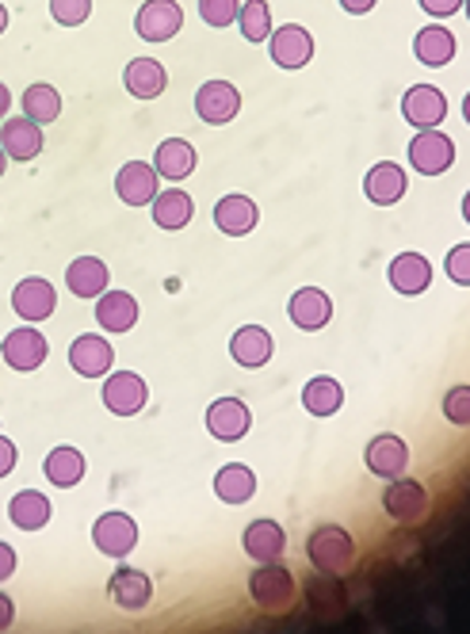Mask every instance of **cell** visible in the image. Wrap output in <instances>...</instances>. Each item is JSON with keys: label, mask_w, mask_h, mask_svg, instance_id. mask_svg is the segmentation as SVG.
Masks as SVG:
<instances>
[{"label": "cell", "mask_w": 470, "mask_h": 634, "mask_svg": "<svg viewBox=\"0 0 470 634\" xmlns=\"http://www.w3.org/2000/svg\"><path fill=\"white\" fill-rule=\"evenodd\" d=\"M4 165H8V154H4V146H0V176H4Z\"/></svg>", "instance_id": "obj_49"}, {"label": "cell", "mask_w": 470, "mask_h": 634, "mask_svg": "<svg viewBox=\"0 0 470 634\" xmlns=\"http://www.w3.org/2000/svg\"><path fill=\"white\" fill-rule=\"evenodd\" d=\"M12 574H15V550L8 543H0V581H8Z\"/></svg>", "instance_id": "obj_44"}, {"label": "cell", "mask_w": 470, "mask_h": 634, "mask_svg": "<svg viewBox=\"0 0 470 634\" xmlns=\"http://www.w3.org/2000/svg\"><path fill=\"white\" fill-rule=\"evenodd\" d=\"M4 27H8V8L0 4V35H4Z\"/></svg>", "instance_id": "obj_48"}, {"label": "cell", "mask_w": 470, "mask_h": 634, "mask_svg": "<svg viewBox=\"0 0 470 634\" xmlns=\"http://www.w3.org/2000/svg\"><path fill=\"white\" fill-rule=\"evenodd\" d=\"M272 62L280 69H302L310 58H314V38H310L306 27L299 23H287V27L272 31Z\"/></svg>", "instance_id": "obj_17"}, {"label": "cell", "mask_w": 470, "mask_h": 634, "mask_svg": "<svg viewBox=\"0 0 470 634\" xmlns=\"http://www.w3.org/2000/svg\"><path fill=\"white\" fill-rule=\"evenodd\" d=\"M402 115H405V123L417 126V131H436V126L448 119V100H444L440 88L413 85L402 100Z\"/></svg>", "instance_id": "obj_7"}, {"label": "cell", "mask_w": 470, "mask_h": 634, "mask_svg": "<svg viewBox=\"0 0 470 634\" xmlns=\"http://www.w3.org/2000/svg\"><path fill=\"white\" fill-rule=\"evenodd\" d=\"M421 8H425L428 15H456L459 8H463V0H421Z\"/></svg>", "instance_id": "obj_43"}, {"label": "cell", "mask_w": 470, "mask_h": 634, "mask_svg": "<svg viewBox=\"0 0 470 634\" xmlns=\"http://www.w3.org/2000/svg\"><path fill=\"white\" fill-rule=\"evenodd\" d=\"M382 509L398 524H417L428 512V489L417 478H390L387 493H382Z\"/></svg>", "instance_id": "obj_5"}, {"label": "cell", "mask_w": 470, "mask_h": 634, "mask_svg": "<svg viewBox=\"0 0 470 634\" xmlns=\"http://www.w3.org/2000/svg\"><path fill=\"white\" fill-rule=\"evenodd\" d=\"M149 207H154V222L161 230H184L188 222H191V214H195V203H191V196H188V191H180V188L157 191V199Z\"/></svg>", "instance_id": "obj_31"}, {"label": "cell", "mask_w": 470, "mask_h": 634, "mask_svg": "<svg viewBox=\"0 0 470 634\" xmlns=\"http://www.w3.org/2000/svg\"><path fill=\"white\" fill-rule=\"evenodd\" d=\"M108 279H111V271L100 256H77L66 271V283L77 299H100V294L108 291Z\"/></svg>", "instance_id": "obj_25"}, {"label": "cell", "mask_w": 470, "mask_h": 634, "mask_svg": "<svg viewBox=\"0 0 470 634\" xmlns=\"http://www.w3.org/2000/svg\"><path fill=\"white\" fill-rule=\"evenodd\" d=\"M444 416H448L451 424H459V429H467L470 424V387H456L448 398H444Z\"/></svg>", "instance_id": "obj_39"}, {"label": "cell", "mask_w": 470, "mask_h": 634, "mask_svg": "<svg viewBox=\"0 0 470 634\" xmlns=\"http://www.w3.org/2000/svg\"><path fill=\"white\" fill-rule=\"evenodd\" d=\"M379 0H340V8H345V12H352V15H363V12H371V8H376Z\"/></svg>", "instance_id": "obj_46"}, {"label": "cell", "mask_w": 470, "mask_h": 634, "mask_svg": "<svg viewBox=\"0 0 470 634\" xmlns=\"http://www.w3.org/2000/svg\"><path fill=\"white\" fill-rule=\"evenodd\" d=\"M405 188H410V183H405L402 165H394V160H379V165L363 176V191H368V199L376 207H394L398 199L405 196Z\"/></svg>", "instance_id": "obj_23"}, {"label": "cell", "mask_w": 470, "mask_h": 634, "mask_svg": "<svg viewBox=\"0 0 470 634\" xmlns=\"http://www.w3.org/2000/svg\"><path fill=\"white\" fill-rule=\"evenodd\" d=\"M8 516L20 532H38V527L51 524V501L38 489H23L8 501Z\"/></svg>", "instance_id": "obj_30"}, {"label": "cell", "mask_w": 470, "mask_h": 634, "mask_svg": "<svg viewBox=\"0 0 470 634\" xmlns=\"http://www.w3.org/2000/svg\"><path fill=\"white\" fill-rule=\"evenodd\" d=\"M413 54H417V62H425V66L433 69L448 66V62L456 58V35H451L448 27H440V23L421 27L417 38H413Z\"/></svg>", "instance_id": "obj_29"}, {"label": "cell", "mask_w": 470, "mask_h": 634, "mask_svg": "<svg viewBox=\"0 0 470 634\" xmlns=\"http://www.w3.org/2000/svg\"><path fill=\"white\" fill-rule=\"evenodd\" d=\"M157 168L146 165V160H126L115 176V191L126 207H149L157 199Z\"/></svg>", "instance_id": "obj_10"}, {"label": "cell", "mask_w": 470, "mask_h": 634, "mask_svg": "<svg viewBox=\"0 0 470 634\" xmlns=\"http://www.w3.org/2000/svg\"><path fill=\"white\" fill-rule=\"evenodd\" d=\"M249 597L260 612L287 615L294 608V600H299V581H294V574L287 566H280V561H260L249 577Z\"/></svg>", "instance_id": "obj_1"}, {"label": "cell", "mask_w": 470, "mask_h": 634, "mask_svg": "<svg viewBox=\"0 0 470 634\" xmlns=\"http://www.w3.org/2000/svg\"><path fill=\"white\" fill-rule=\"evenodd\" d=\"M195 111H199V119L211 126L234 123V115L242 111V92H237L230 80H206V85L195 92Z\"/></svg>", "instance_id": "obj_9"}, {"label": "cell", "mask_w": 470, "mask_h": 634, "mask_svg": "<svg viewBox=\"0 0 470 634\" xmlns=\"http://www.w3.org/2000/svg\"><path fill=\"white\" fill-rule=\"evenodd\" d=\"M111 364H115V352H111V344L103 336L85 333L69 344V367L77 375H85V379H103L111 371Z\"/></svg>", "instance_id": "obj_13"}, {"label": "cell", "mask_w": 470, "mask_h": 634, "mask_svg": "<svg viewBox=\"0 0 470 634\" xmlns=\"http://www.w3.org/2000/svg\"><path fill=\"white\" fill-rule=\"evenodd\" d=\"M92 543L100 555L108 558H126L138 547V524L126 512H103L92 524Z\"/></svg>", "instance_id": "obj_4"}, {"label": "cell", "mask_w": 470, "mask_h": 634, "mask_svg": "<svg viewBox=\"0 0 470 634\" xmlns=\"http://www.w3.org/2000/svg\"><path fill=\"white\" fill-rule=\"evenodd\" d=\"M237 23H242V35L249 43H265L272 35V8H268V0H245L242 12H237Z\"/></svg>", "instance_id": "obj_36"}, {"label": "cell", "mask_w": 470, "mask_h": 634, "mask_svg": "<svg viewBox=\"0 0 470 634\" xmlns=\"http://www.w3.org/2000/svg\"><path fill=\"white\" fill-rule=\"evenodd\" d=\"M180 27H184V8L177 0H146L134 15V31L146 43H169Z\"/></svg>", "instance_id": "obj_3"}, {"label": "cell", "mask_w": 470, "mask_h": 634, "mask_svg": "<svg viewBox=\"0 0 470 634\" xmlns=\"http://www.w3.org/2000/svg\"><path fill=\"white\" fill-rule=\"evenodd\" d=\"M257 222H260V211L249 196H226V199H219V207H214V226L230 237L253 234Z\"/></svg>", "instance_id": "obj_20"}, {"label": "cell", "mask_w": 470, "mask_h": 634, "mask_svg": "<svg viewBox=\"0 0 470 634\" xmlns=\"http://www.w3.org/2000/svg\"><path fill=\"white\" fill-rule=\"evenodd\" d=\"M100 398H103V405H108L115 416H134V413H142V409H146L149 390H146V382H142L134 371H115L108 382H103V394Z\"/></svg>", "instance_id": "obj_11"}, {"label": "cell", "mask_w": 470, "mask_h": 634, "mask_svg": "<svg viewBox=\"0 0 470 634\" xmlns=\"http://www.w3.org/2000/svg\"><path fill=\"white\" fill-rule=\"evenodd\" d=\"M108 592H111V600L123 608V612H142V608L154 600V581H149L142 569L119 566L115 574H111V581H108Z\"/></svg>", "instance_id": "obj_16"}, {"label": "cell", "mask_w": 470, "mask_h": 634, "mask_svg": "<svg viewBox=\"0 0 470 634\" xmlns=\"http://www.w3.org/2000/svg\"><path fill=\"white\" fill-rule=\"evenodd\" d=\"M154 168H157V176H165V180H172V183L188 180V176L195 173V149H191V142H184V138H165L154 154Z\"/></svg>", "instance_id": "obj_28"}, {"label": "cell", "mask_w": 470, "mask_h": 634, "mask_svg": "<svg viewBox=\"0 0 470 634\" xmlns=\"http://www.w3.org/2000/svg\"><path fill=\"white\" fill-rule=\"evenodd\" d=\"M387 276L398 294H421V291H428V283H433V264H428L421 253H402L390 260Z\"/></svg>", "instance_id": "obj_21"}, {"label": "cell", "mask_w": 470, "mask_h": 634, "mask_svg": "<svg viewBox=\"0 0 470 634\" xmlns=\"http://www.w3.org/2000/svg\"><path fill=\"white\" fill-rule=\"evenodd\" d=\"M302 405L314 416H333L345 405V390H340V382L329 379V375H317V379H310L306 387H302Z\"/></svg>", "instance_id": "obj_33"}, {"label": "cell", "mask_w": 470, "mask_h": 634, "mask_svg": "<svg viewBox=\"0 0 470 634\" xmlns=\"http://www.w3.org/2000/svg\"><path fill=\"white\" fill-rule=\"evenodd\" d=\"M15 463H20V452H15L12 440L0 436V478H8L15 470Z\"/></svg>", "instance_id": "obj_42"}, {"label": "cell", "mask_w": 470, "mask_h": 634, "mask_svg": "<svg viewBox=\"0 0 470 634\" xmlns=\"http://www.w3.org/2000/svg\"><path fill=\"white\" fill-rule=\"evenodd\" d=\"M0 146H4V154L12 160H31L43 154V126L31 123L27 115L23 119H8L4 126H0Z\"/></svg>", "instance_id": "obj_22"}, {"label": "cell", "mask_w": 470, "mask_h": 634, "mask_svg": "<svg viewBox=\"0 0 470 634\" xmlns=\"http://www.w3.org/2000/svg\"><path fill=\"white\" fill-rule=\"evenodd\" d=\"M123 85H126V92H131L134 100H157V96L165 92V85H169V77H165L161 62L134 58L131 66H126V74H123Z\"/></svg>", "instance_id": "obj_27"}, {"label": "cell", "mask_w": 470, "mask_h": 634, "mask_svg": "<svg viewBox=\"0 0 470 634\" xmlns=\"http://www.w3.org/2000/svg\"><path fill=\"white\" fill-rule=\"evenodd\" d=\"M12 620H15V604H12V597H4V592H0V631L12 627Z\"/></svg>", "instance_id": "obj_45"}, {"label": "cell", "mask_w": 470, "mask_h": 634, "mask_svg": "<svg viewBox=\"0 0 470 634\" xmlns=\"http://www.w3.org/2000/svg\"><path fill=\"white\" fill-rule=\"evenodd\" d=\"M237 12H242L237 0H199V15H203V23H211V27H230V23L237 20Z\"/></svg>", "instance_id": "obj_37"}, {"label": "cell", "mask_w": 470, "mask_h": 634, "mask_svg": "<svg viewBox=\"0 0 470 634\" xmlns=\"http://www.w3.org/2000/svg\"><path fill=\"white\" fill-rule=\"evenodd\" d=\"M363 459H368V470L376 478H402L405 467H410V447H405L402 436H390V432H382L368 444V452H363Z\"/></svg>", "instance_id": "obj_14"}, {"label": "cell", "mask_w": 470, "mask_h": 634, "mask_svg": "<svg viewBox=\"0 0 470 634\" xmlns=\"http://www.w3.org/2000/svg\"><path fill=\"white\" fill-rule=\"evenodd\" d=\"M54 307H58V294H54V287L46 283L43 276H27V279H20V283H15L12 310L23 321H46V318L54 314Z\"/></svg>", "instance_id": "obj_12"}, {"label": "cell", "mask_w": 470, "mask_h": 634, "mask_svg": "<svg viewBox=\"0 0 470 634\" xmlns=\"http://www.w3.org/2000/svg\"><path fill=\"white\" fill-rule=\"evenodd\" d=\"M214 493L226 504H245L257 493V475H253L249 467H242V463H230V467H222L219 475H214Z\"/></svg>", "instance_id": "obj_32"}, {"label": "cell", "mask_w": 470, "mask_h": 634, "mask_svg": "<svg viewBox=\"0 0 470 634\" xmlns=\"http://www.w3.org/2000/svg\"><path fill=\"white\" fill-rule=\"evenodd\" d=\"M242 547L253 561H280L287 550V535L276 520H253L242 535Z\"/></svg>", "instance_id": "obj_19"}, {"label": "cell", "mask_w": 470, "mask_h": 634, "mask_svg": "<svg viewBox=\"0 0 470 634\" xmlns=\"http://www.w3.org/2000/svg\"><path fill=\"white\" fill-rule=\"evenodd\" d=\"M306 558L317 574L325 577H340L356 566V540L337 524H322L314 535L306 540Z\"/></svg>", "instance_id": "obj_2"}, {"label": "cell", "mask_w": 470, "mask_h": 634, "mask_svg": "<svg viewBox=\"0 0 470 634\" xmlns=\"http://www.w3.org/2000/svg\"><path fill=\"white\" fill-rule=\"evenodd\" d=\"M230 356L242 367H249V371H257V367H265L272 359V333L260 325H242L234 333V341H230Z\"/></svg>", "instance_id": "obj_24"}, {"label": "cell", "mask_w": 470, "mask_h": 634, "mask_svg": "<svg viewBox=\"0 0 470 634\" xmlns=\"http://www.w3.org/2000/svg\"><path fill=\"white\" fill-rule=\"evenodd\" d=\"M0 356H4V364L12 367V371H35V367H43L46 356H51V344L31 325L12 329V333L4 336V344H0Z\"/></svg>", "instance_id": "obj_6"}, {"label": "cell", "mask_w": 470, "mask_h": 634, "mask_svg": "<svg viewBox=\"0 0 470 634\" xmlns=\"http://www.w3.org/2000/svg\"><path fill=\"white\" fill-rule=\"evenodd\" d=\"M96 321H100L103 333H126L138 321V302L126 291H103L96 302Z\"/></svg>", "instance_id": "obj_26"}, {"label": "cell", "mask_w": 470, "mask_h": 634, "mask_svg": "<svg viewBox=\"0 0 470 634\" xmlns=\"http://www.w3.org/2000/svg\"><path fill=\"white\" fill-rule=\"evenodd\" d=\"M287 314L299 329H306V333H314V329H325L333 318V302L325 291H317V287H302V291L291 294V302H287Z\"/></svg>", "instance_id": "obj_18"}, {"label": "cell", "mask_w": 470, "mask_h": 634, "mask_svg": "<svg viewBox=\"0 0 470 634\" xmlns=\"http://www.w3.org/2000/svg\"><path fill=\"white\" fill-rule=\"evenodd\" d=\"M8 108H12V92H8V88L0 85V119L8 115Z\"/></svg>", "instance_id": "obj_47"}, {"label": "cell", "mask_w": 470, "mask_h": 634, "mask_svg": "<svg viewBox=\"0 0 470 634\" xmlns=\"http://www.w3.org/2000/svg\"><path fill=\"white\" fill-rule=\"evenodd\" d=\"M249 424H253L249 405L237 398H219L211 409H206V429H211V436L222 440V444L242 440L245 432H249Z\"/></svg>", "instance_id": "obj_15"}, {"label": "cell", "mask_w": 470, "mask_h": 634, "mask_svg": "<svg viewBox=\"0 0 470 634\" xmlns=\"http://www.w3.org/2000/svg\"><path fill=\"white\" fill-rule=\"evenodd\" d=\"M51 15L61 27H77L92 15V0H51Z\"/></svg>", "instance_id": "obj_38"}, {"label": "cell", "mask_w": 470, "mask_h": 634, "mask_svg": "<svg viewBox=\"0 0 470 634\" xmlns=\"http://www.w3.org/2000/svg\"><path fill=\"white\" fill-rule=\"evenodd\" d=\"M23 115L31 119V123H54V119L61 115V96L54 85H31L27 92H23Z\"/></svg>", "instance_id": "obj_35"}, {"label": "cell", "mask_w": 470, "mask_h": 634, "mask_svg": "<svg viewBox=\"0 0 470 634\" xmlns=\"http://www.w3.org/2000/svg\"><path fill=\"white\" fill-rule=\"evenodd\" d=\"M43 470H46V478H51V486L69 489L85 478V455L77 452V447H54V452L46 455Z\"/></svg>", "instance_id": "obj_34"}, {"label": "cell", "mask_w": 470, "mask_h": 634, "mask_svg": "<svg viewBox=\"0 0 470 634\" xmlns=\"http://www.w3.org/2000/svg\"><path fill=\"white\" fill-rule=\"evenodd\" d=\"M448 276L456 279L459 287L470 283V245H456L448 253Z\"/></svg>", "instance_id": "obj_40"}, {"label": "cell", "mask_w": 470, "mask_h": 634, "mask_svg": "<svg viewBox=\"0 0 470 634\" xmlns=\"http://www.w3.org/2000/svg\"><path fill=\"white\" fill-rule=\"evenodd\" d=\"M310 600H314V608L329 604L333 612L340 608V597H337V589H333V581H314V585H310Z\"/></svg>", "instance_id": "obj_41"}, {"label": "cell", "mask_w": 470, "mask_h": 634, "mask_svg": "<svg viewBox=\"0 0 470 634\" xmlns=\"http://www.w3.org/2000/svg\"><path fill=\"white\" fill-rule=\"evenodd\" d=\"M456 160V142L440 131H421L417 138L410 142V165L417 168L421 176H440L451 168Z\"/></svg>", "instance_id": "obj_8"}]
</instances>
